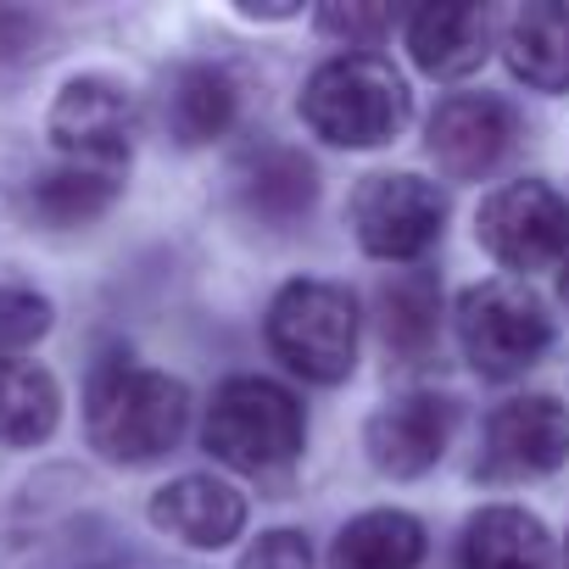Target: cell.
I'll list each match as a JSON object with an SVG mask.
<instances>
[{
    "mask_svg": "<svg viewBox=\"0 0 569 569\" xmlns=\"http://www.w3.org/2000/svg\"><path fill=\"white\" fill-rule=\"evenodd\" d=\"M190 425V391L162 375V369H140V363H101L84 397V430L90 447L112 463H157L179 447Z\"/></svg>",
    "mask_w": 569,
    "mask_h": 569,
    "instance_id": "cell-1",
    "label": "cell"
},
{
    "mask_svg": "<svg viewBox=\"0 0 569 569\" xmlns=\"http://www.w3.org/2000/svg\"><path fill=\"white\" fill-rule=\"evenodd\" d=\"M408 112H413V96H408L402 73L369 51L325 62L302 90L308 129L330 146H347V151H375V146L397 140Z\"/></svg>",
    "mask_w": 569,
    "mask_h": 569,
    "instance_id": "cell-2",
    "label": "cell"
},
{
    "mask_svg": "<svg viewBox=\"0 0 569 569\" xmlns=\"http://www.w3.org/2000/svg\"><path fill=\"white\" fill-rule=\"evenodd\" d=\"M201 441L218 463H229L240 475H279L302 458L308 413L284 386L257 380V375H234L218 386Z\"/></svg>",
    "mask_w": 569,
    "mask_h": 569,
    "instance_id": "cell-3",
    "label": "cell"
},
{
    "mask_svg": "<svg viewBox=\"0 0 569 569\" xmlns=\"http://www.w3.org/2000/svg\"><path fill=\"white\" fill-rule=\"evenodd\" d=\"M268 347L291 375L341 386L358 363V297L336 279H291L268 302Z\"/></svg>",
    "mask_w": 569,
    "mask_h": 569,
    "instance_id": "cell-4",
    "label": "cell"
},
{
    "mask_svg": "<svg viewBox=\"0 0 569 569\" xmlns=\"http://www.w3.org/2000/svg\"><path fill=\"white\" fill-rule=\"evenodd\" d=\"M458 341L475 375L513 380L552 347V313L519 279H486L458 297Z\"/></svg>",
    "mask_w": 569,
    "mask_h": 569,
    "instance_id": "cell-5",
    "label": "cell"
},
{
    "mask_svg": "<svg viewBox=\"0 0 569 569\" xmlns=\"http://www.w3.org/2000/svg\"><path fill=\"white\" fill-rule=\"evenodd\" d=\"M475 240L513 273L552 268L569 251V201L547 179H513L480 201Z\"/></svg>",
    "mask_w": 569,
    "mask_h": 569,
    "instance_id": "cell-6",
    "label": "cell"
},
{
    "mask_svg": "<svg viewBox=\"0 0 569 569\" xmlns=\"http://www.w3.org/2000/svg\"><path fill=\"white\" fill-rule=\"evenodd\" d=\"M447 196L419 173H369L352 196V229L369 257L380 262H413L441 240Z\"/></svg>",
    "mask_w": 569,
    "mask_h": 569,
    "instance_id": "cell-7",
    "label": "cell"
},
{
    "mask_svg": "<svg viewBox=\"0 0 569 569\" xmlns=\"http://www.w3.org/2000/svg\"><path fill=\"white\" fill-rule=\"evenodd\" d=\"M569 463V408L558 397H513L486 419L475 458L480 480H536Z\"/></svg>",
    "mask_w": 569,
    "mask_h": 569,
    "instance_id": "cell-8",
    "label": "cell"
},
{
    "mask_svg": "<svg viewBox=\"0 0 569 569\" xmlns=\"http://www.w3.org/2000/svg\"><path fill=\"white\" fill-rule=\"evenodd\" d=\"M51 146L73 168H123L134 146V101L112 79H73L51 101Z\"/></svg>",
    "mask_w": 569,
    "mask_h": 569,
    "instance_id": "cell-9",
    "label": "cell"
},
{
    "mask_svg": "<svg viewBox=\"0 0 569 569\" xmlns=\"http://www.w3.org/2000/svg\"><path fill=\"white\" fill-rule=\"evenodd\" d=\"M452 425H458V408L452 397H436V391H408L397 402H386L369 430H363V447H369V463L391 480H413L425 469L441 463L447 441H452Z\"/></svg>",
    "mask_w": 569,
    "mask_h": 569,
    "instance_id": "cell-10",
    "label": "cell"
},
{
    "mask_svg": "<svg viewBox=\"0 0 569 569\" xmlns=\"http://www.w3.org/2000/svg\"><path fill=\"white\" fill-rule=\"evenodd\" d=\"M513 134H519V123H513L508 101H497V96H452V101L436 107V118L425 129V146H430V157H436V168L447 179H486L508 157Z\"/></svg>",
    "mask_w": 569,
    "mask_h": 569,
    "instance_id": "cell-11",
    "label": "cell"
},
{
    "mask_svg": "<svg viewBox=\"0 0 569 569\" xmlns=\"http://www.w3.org/2000/svg\"><path fill=\"white\" fill-rule=\"evenodd\" d=\"M151 525L168 530L173 541L184 547H229L240 530H246V497L229 486V480H212V475H184V480H168L157 497H151Z\"/></svg>",
    "mask_w": 569,
    "mask_h": 569,
    "instance_id": "cell-12",
    "label": "cell"
},
{
    "mask_svg": "<svg viewBox=\"0 0 569 569\" xmlns=\"http://www.w3.org/2000/svg\"><path fill=\"white\" fill-rule=\"evenodd\" d=\"M234 190H240V207L257 223L284 229V223H297V218L313 212V201H319V168L302 151H291V146H268V151H257V157L240 162Z\"/></svg>",
    "mask_w": 569,
    "mask_h": 569,
    "instance_id": "cell-13",
    "label": "cell"
},
{
    "mask_svg": "<svg viewBox=\"0 0 569 569\" xmlns=\"http://www.w3.org/2000/svg\"><path fill=\"white\" fill-rule=\"evenodd\" d=\"M408 51L430 79H469L491 57L486 7H425L408 23Z\"/></svg>",
    "mask_w": 569,
    "mask_h": 569,
    "instance_id": "cell-14",
    "label": "cell"
},
{
    "mask_svg": "<svg viewBox=\"0 0 569 569\" xmlns=\"http://www.w3.org/2000/svg\"><path fill=\"white\" fill-rule=\"evenodd\" d=\"M502 57H508L513 79H525L530 90L569 96V7L536 0V7L513 12V23L502 34Z\"/></svg>",
    "mask_w": 569,
    "mask_h": 569,
    "instance_id": "cell-15",
    "label": "cell"
},
{
    "mask_svg": "<svg viewBox=\"0 0 569 569\" xmlns=\"http://www.w3.org/2000/svg\"><path fill=\"white\" fill-rule=\"evenodd\" d=\"M458 558L463 569H552V536L536 513L497 502L463 525Z\"/></svg>",
    "mask_w": 569,
    "mask_h": 569,
    "instance_id": "cell-16",
    "label": "cell"
},
{
    "mask_svg": "<svg viewBox=\"0 0 569 569\" xmlns=\"http://www.w3.org/2000/svg\"><path fill=\"white\" fill-rule=\"evenodd\" d=\"M436 330H441V279L430 268L391 273L380 284V336H386L391 358L425 363L436 352Z\"/></svg>",
    "mask_w": 569,
    "mask_h": 569,
    "instance_id": "cell-17",
    "label": "cell"
},
{
    "mask_svg": "<svg viewBox=\"0 0 569 569\" xmlns=\"http://www.w3.org/2000/svg\"><path fill=\"white\" fill-rule=\"evenodd\" d=\"M425 558V525L402 508L358 513L330 552V569H419Z\"/></svg>",
    "mask_w": 569,
    "mask_h": 569,
    "instance_id": "cell-18",
    "label": "cell"
},
{
    "mask_svg": "<svg viewBox=\"0 0 569 569\" xmlns=\"http://www.w3.org/2000/svg\"><path fill=\"white\" fill-rule=\"evenodd\" d=\"M234 107H240L234 79H229L223 68H212V62H190V68H179L173 84H168V129H173L179 146H207V140H218V134L234 123Z\"/></svg>",
    "mask_w": 569,
    "mask_h": 569,
    "instance_id": "cell-19",
    "label": "cell"
},
{
    "mask_svg": "<svg viewBox=\"0 0 569 569\" xmlns=\"http://www.w3.org/2000/svg\"><path fill=\"white\" fill-rule=\"evenodd\" d=\"M62 419V391L40 363H0V447H40Z\"/></svg>",
    "mask_w": 569,
    "mask_h": 569,
    "instance_id": "cell-20",
    "label": "cell"
},
{
    "mask_svg": "<svg viewBox=\"0 0 569 569\" xmlns=\"http://www.w3.org/2000/svg\"><path fill=\"white\" fill-rule=\"evenodd\" d=\"M118 184H123V179H118L112 168H62V173H46L29 201H34V212H40L46 223L68 229V223L101 218V212L112 207Z\"/></svg>",
    "mask_w": 569,
    "mask_h": 569,
    "instance_id": "cell-21",
    "label": "cell"
},
{
    "mask_svg": "<svg viewBox=\"0 0 569 569\" xmlns=\"http://www.w3.org/2000/svg\"><path fill=\"white\" fill-rule=\"evenodd\" d=\"M51 330V302L34 291H0V363H12V352L34 347Z\"/></svg>",
    "mask_w": 569,
    "mask_h": 569,
    "instance_id": "cell-22",
    "label": "cell"
},
{
    "mask_svg": "<svg viewBox=\"0 0 569 569\" xmlns=\"http://www.w3.org/2000/svg\"><path fill=\"white\" fill-rule=\"evenodd\" d=\"M240 569H313V547H308L302 530H268L240 558Z\"/></svg>",
    "mask_w": 569,
    "mask_h": 569,
    "instance_id": "cell-23",
    "label": "cell"
},
{
    "mask_svg": "<svg viewBox=\"0 0 569 569\" xmlns=\"http://www.w3.org/2000/svg\"><path fill=\"white\" fill-rule=\"evenodd\" d=\"M319 29L347 40V46H369V40H380L391 29V7H325Z\"/></svg>",
    "mask_w": 569,
    "mask_h": 569,
    "instance_id": "cell-24",
    "label": "cell"
},
{
    "mask_svg": "<svg viewBox=\"0 0 569 569\" xmlns=\"http://www.w3.org/2000/svg\"><path fill=\"white\" fill-rule=\"evenodd\" d=\"M46 51V23L29 12H0V68H29Z\"/></svg>",
    "mask_w": 569,
    "mask_h": 569,
    "instance_id": "cell-25",
    "label": "cell"
},
{
    "mask_svg": "<svg viewBox=\"0 0 569 569\" xmlns=\"http://www.w3.org/2000/svg\"><path fill=\"white\" fill-rule=\"evenodd\" d=\"M563 302H569V257H563Z\"/></svg>",
    "mask_w": 569,
    "mask_h": 569,
    "instance_id": "cell-26",
    "label": "cell"
},
{
    "mask_svg": "<svg viewBox=\"0 0 569 569\" xmlns=\"http://www.w3.org/2000/svg\"><path fill=\"white\" fill-rule=\"evenodd\" d=\"M563 558H569V547H563Z\"/></svg>",
    "mask_w": 569,
    "mask_h": 569,
    "instance_id": "cell-27",
    "label": "cell"
}]
</instances>
